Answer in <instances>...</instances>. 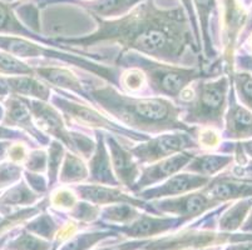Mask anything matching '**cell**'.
Listing matches in <instances>:
<instances>
[{
  "label": "cell",
  "instance_id": "obj_1",
  "mask_svg": "<svg viewBox=\"0 0 252 250\" xmlns=\"http://www.w3.org/2000/svg\"><path fill=\"white\" fill-rule=\"evenodd\" d=\"M186 15L187 13L181 6L163 8L150 0L134 5L121 17L112 19L95 17L98 20L95 33L62 41L82 47L111 41L155 60L178 64L187 48L192 47L193 31Z\"/></svg>",
  "mask_w": 252,
  "mask_h": 250
},
{
  "label": "cell",
  "instance_id": "obj_2",
  "mask_svg": "<svg viewBox=\"0 0 252 250\" xmlns=\"http://www.w3.org/2000/svg\"><path fill=\"white\" fill-rule=\"evenodd\" d=\"M89 100L125 125L146 134L189 132L194 128L181 120L180 108L164 98H137L119 93L113 85L92 88Z\"/></svg>",
  "mask_w": 252,
  "mask_h": 250
},
{
  "label": "cell",
  "instance_id": "obj_3",
  "mask_svg": "<svg viewBox=\"0 0 252 250\" xmlns=\"http://www.w3.org/2000/svg\"><path fill=\"white\" fill-rule=\"evenodd\" d=\"M231 84L230 77L221 75L214 80H201L192 89L189 88L191 96L187 98L186 113L181 120L202 128L222 129Z\"/></svg>",
  "mask_w": 252,
  "mask_h": 250
},
{
  "label": "cell",
  "instance_id": "obj_4",
  "mask_svg": "<svg viewBox=\"0 0 252 250\" xmlns=\"http://www.w3.org/2000/svg\"><path fill=\"white\" fill-rule=\"evenodd\" d=\"M139 61L142 72L146 75L148 84L152 90L157 94L176 99L182 95L183 91L191 85L192 83L200 79V70L194 68L171 65V64H158L147 60L144 56H136Z\"/></svg>",
  "mask_w": 252,
  "mask_h": 250
},
{
  "label": "cell",
  "instance_id": "obj_5",
  "mask_svg": "<svg viewBox=\"0 0 252 250\" xmlns=\"http://www.w3.org/2000/svg\"><path fill=\"white\" fill-rule=\"evenodd\" d=\"M197 146L198 144L193 133L177 130L176 133H164L148 138L129 150L139 164H152Z\"/></svg>",
  "mask_w": 252,
  "mask_h": 250
},
{
  "label": "cell",
  "instance_id": "obj_6",
  "mask_svg": "<svg viewBox=\"0 0 252 250\" xmlns=\"http://www.w3.org/2000/svg\"><path fill=\"white\" fill-rule=\"evenodd\" d=\"M52 102L61 110V113H63L64 116L73 123H77L83 127L94 128V129L109 130L113 134L122 135L125 138H132L134 140L141 139L142 141H144L148 139L146 135H138V133L128 132L126 128L117 125L114 121L109 120L107 116L99 113L88 103L74 102L67 96L59 95V94L52 96Z\"/></svg>",
  "mask_w": 252,
  "mask_h": 250
},
{
  "label": "cell",
  "instance_id": "obj_7",
  "mask_svg": "<svg viewBox=\"0 0 252 250\" xmlns=\"http://www.w3.org/2000/svg\"><path fill=\"white\" fill-rule=\"evenodd\" d=\"M151 206L156 214L180 218L183 222L189 223L217 208L219 204L212 200L202 188L201 190H194L183 195L152 200Z\"/></svg>",
  "mask_w": 252,
  "mask_h": 250
},
{
  "label": "cell",
  "instance_id": "obj_8",
  "mask_svg": "<svg viewBox=\"0 0 252 250\" xmlns=\"http://www.w3.org/2000/svg\"><path fill=\"white\" fill-rule=\"evenodd\" d=\"M222 8V43L224 59L232 65L235 50L242 38L249 13L241 0H221Z\"/></svg>",
  "mask_w": 252,
  "mask_h": 250
},
{
  "label": "cell",
  "instance_id": "obj_9",
  "mask_svg": "<svg viewBox=\"0 0 252 250\" xmlns=\"http://www.w3.org/2000/svg\"><path fill=\"white\" fill-rule=\"evenodd\" d=\"M22 99L31 110L33 120L35 121V125L39 127V130L54 137L63 145L68 146L72 153L77 154L74 141H73V133H70L65 127L61 111L43 100L25 99V98H22Z\"/></svg>",
  "mask_w": 252,
  "mask_h": 250
},
{
  "label": "cell",
  "instance_id": "obj_10",
  "mask_svg": "<svg viewBox=\"0 0 252 250\" xmlns=\"http://www.w3.org/2000/svg\"><path fill=\"white\" fill-rule=\"evenodd\" d=\"M183 224H186V222L180 218L159 215L155 213L152 214L142 213L134 222L118 228V231L130 239H151L176 230Z\"/></svg>",
  "mask_w": 252,
  "mask_h": 250
},
{
  "label": "cell",
  "instance_id": "obj_11",
  "mask_svg": "<svg viewBox=\"0 0 252 250\" xmlns=\"http://www.w3.org/2000/svg\"><path fill=\"white\" fill-rule=\"evenodd\" d=\"M193 155L194 153L187 150L166 158V159L158 160L152 164H148V167L141 170V175L134 184L132 192L139 193L147 188H152L159 183H163L164 180L185 169L186 165L191 162Z\"/></svg>",
  "mask_w": 252,
  "mask_h": 250
},
{
  "label": "cell",
  "instance_id": "obj_12",
  "mask_svg": "<svg viewBox=\"0 0 252 250\" xmlns=\"http://www.w3.org/2000/svg\"><path fill=\"white\" fill-rule=\"evenodd\" d=\"M78 198L83 199L84 201L94 204L98 206H108L113 204H132V205L138 206L139 209L151 210L152 213V206H147L142 199L136 198V195H129L126 192L119 189L118 187H111V185L103 184H82L75 185L73 188Z\"/></svg>",
  "mask_w": 252,
  "mask_h": 250
},
{
  "label": "cell",
  "instance_id": "obj_13",
  "mask_svg": "<svg viewBox=\"0 0 252 250\" xmlns=\"http://www.w3.org/2000/svg\"><path fill=\"white\" fill-rule=\"evenodd\" d=\"M211 179L206 176L197 175L193 173H177L173 176L164 180L161 185H155L152 188L139 192V196L147 200H157V199L172 198L202 189L210 183Z\"/></svg>",
  "mask_w": 252,
  "mask_h": 250
},
{
  "label": "cell",
  "instance_id": "obj_14",
  "mask_svg": "<svg viewBox=\"0 0 252 250\" xmlns=\"http://www.w3.org/2000/svg\"><path fill=\"white\" fill-rule=\"evenodd\" d=\"M205 192L219 205L238 199L252 198V178L246 175H220L211 179Z\"/></svg>",
  "mask_w": 252,
  "mask_h": 250
},
{
  "label": "cell",
  "instance_id": "obj_15",
  "mask_svg": "<svg viewBox=\"0 0 252 250\" xmlns=\"http://www.w3.org/2000/svg\"><path fill=\"white\" fill-rule=\"evenodd\" d=\"M224 138L228 140H249L252 139V113L238 102L231 84L228 104L223 120Z\"/></svg>",
  "mask_w": 252,
  "mask_h": 250
},
{
  "label": "cell",
  "instance_id": "obj_16",
  "mask_svg": "<svg viewBox=\"0 0 252 250\" xmlns=\"http://www.w3.org/2000/svg\"><path fill=\"white\" fill-rule=\"evenodd\" d=\"M107 146L111 157L112 169L119 185L122 184L127 189L133 190L134 184L141 175L139 163L130 150L119 144L114 138H107Z\"/></svg>",
  "mask_w": 252,
  "mask_h": 250
},
{
  "label": "cell",
  "instance_id": "obj_17",
  "mask_svg": "<svg viewBox=\"0 0 252 250\" xmlns=\"http://www.w3.org/2000/svg\"><path fill=\"white\" fill-rule=\"evenodd\" d=\"M3 125L6 128H20L42 143L45 141L43 133L36 128L35 123L33 121L31 110L20 96L10 95L4 102Z\"/></svg>",
  "mask_w": 252,
  "mask_h": 250
},
{
  "label": "cell",
  "instance_id": "obj_18",
  "mask_svg": "<svg viewBox=\"0 0 252 250\" xmlns=\"http://www.w3.org/2000/svg\"><path fill=\"white\" fill-rule=\"evenodd\" d=\"M97 135L98 140L95 144L94 151L89 158L88 180H91L93 184L118 187L119 183L114 175L113 169H112L111 157H109L108 146L105 143L104 137L100 135L99 133H97Z\"/></svg>",
  "mask_w": 252,
  "mask_h": 250
},
{
  "label": "cell",
  "instance_id": "obj_19",
  "mask_svg": "<svg viewBox=\"0 0 252 250\" xmlns=\"http://www.w3.org/2000/svg\"><path fill=\"white\" fill-rule=\"evenodd\" d=\"M197 23L200 28V35L202 36L203 48L207 58L216 55L212 41V19L217 15V0H192Z\"/></svg>",
  "mask_w": 252,
  "mask_h": 250
},
{
  "label": "cell",
  "instance_id": "obj_20",
  "mask_svg": "<svg viewBox=\"0 0 252 250\" xmlns=\"http://www.w3.org/2000/svg\"><path fill=\"white\" fill-rule=\"evenodd\" d=\"M235 160L232 153H223V154H200L193 155L191 162L186 165L185 170L197 175L206 176V178H215L221 171L228 168Z\"/></svg>",
  "mask_w": 252,
  "mask_h": 250
},
{
  "label": "cell",
  "instance_id": "obj_21",
  "mask_svg": "<svg viewBox=\"0 0 252 250\" xmlns=\"http://www.w3.org/2000/svg\"><path fill=\"white\" fill-rule=\"evenodd\" d=\"M1 82L5 84V88L9 89L13 95L29 96V98H36V100L47 102L50 96V89L47 84L39 82L34 78V75H20V77H8L3 78Z\"/></svg>",
  "mask_w": 252,
  "mask_h": 250
},
{
  "label": "cell",
  "instance_id": "obj_22",
  "mask_svg": "<svg viewBox=\"0 0 252 250\" xmlns=\"http://www.w3.org/2000/svg\"><path fill=\"white\" fill-rule=\"evenodd\" d=\"M35 73L49 84L57 85L62 89L72 90L73 93H77L82 95L83 99H87L86 86L81 82L79 78L69 69L63 68V66H42V68L35 69Z\"/></svg>",
  "mask_w": 252,
  "mask_h": 250
},
{
  "label": "cell",
  "instance_id": "obj_23",
  "mask_svg": "<svg viewBox=\"0 0 252 250\" xmlns=\"http://www.w3.org/2000/svg\"><path fill=\"white\" fill-rule=\"evenodd\" d=\"M252 209V198L238 199L232 205L226 206L220 217L219 231L222 233H238L246 222Z\"/></svg>",
  "mask_w": 252,
  "mask_h": 250
},
{
  "label": "cell",
  "instance_id": "obj_24",
  "mask_svg": "<svg viewBox=\"0 0 252 250\" xmlns=\"http://www.w3.org/2000/svg\"><path fill=\"white\" fill-rule=\"evenodd\" d=\"M38 193L34 192L29 184L24 180H22L18 184L13 185L6 193H4L3 196H0V212L1 210H8L15 206H27L33 205L36 200L40 199Z\"/></svg>",
  "mask_w": 252,
  "mask_h": 250
},
{
  "label": "cell",
  "instance_id": "obj_25",
  "mask_svg": "<svg viewBox=\"0 0 252 250\" xmlns=\"http://www.w3.org/2000/svg\"><path fill=\"white\" fill-rule=\"evenodd\" d=\"M0 35L35 39L33 31L25 27L17 17L13 6L4 0H0Z\"/></svg>",
  "mask_w": 252,
  "mask_h": 250
},
{
  "label": "cell",
  "instance_id": "obj_26",
  "mask_svg": "<svg viewBox=\"0 0 252 250\" xmlns=\"http://www.w3.org/2000/svg\"><path fill=\"white\" fill-rule=\"evenodd\" d=\"M88 165L74 153H65L58 179L62 184H77L88 180Z\"/></svg>",
  "mask_w": 252,
  "mask_h": 250
},
{
  "label": "cell",
  "instance_id": "obj_27",
  "mask_svg": "<svg viewBox=\"0 0 252 250\" xmlns=\"http://www.w3.org/2000/svg\"><path fill=\"white\" fill-rule=\"evenodd\" d=\"M142 214L138 206L132 204L122 203L113 204V205L105 206L104 209L100 210V217L107 223L117 224V225L125 226L130 224Z\"/></svg>",
  "mask_w": 252,
  "mask_h": 250
},
{
  "label": "cell",
  "instance_id": "obj_28",
  "mask_svg": "<svg viewBox=\"0 0 252 250\" xmlns=\"http://www.w3.org/2000/svg\"><path fill=\"white\" fill-rule=\"evenodd\" d=\"M108 238H117V233L111 230H102L74 234L72 238L63 243V247L59 250H91L98 243H102Z\"/></svg>",
  "mask_w": 252,
  "mask_h": 250
},
{
  "label": "cell",
  "instance_id": "obj_29",
  "mask_svg": "<svg viewBox=\"0 0 252 250\" xmlns=\"http://www.w3.org/2000/svg\"><path fill=\"white\" fill-rule=\"evenodd\" d=\"M24 228L43 239L53 242L58 235L61 225H58L56 220L47 213H39L35 217L32 218L31 222L25 224Z\"/></svg>",
  "mask_w": 252,
  "mask_h": 250
},
{
  "label": "cell",
  "instance_id": "obj_30",
  "mask_svg": "<svg viewBox=\"0 0 252 250\" xmlns=\"http://www.w3.org/2000/svg\"><path fill=\"white\" fill-rule=\"evenodd\" d=\"M5 250H54L52 242L38 237L27 229H23L17 237L10 239L5 245Z\"/></svg>",
  "mask_w": 252,
  "mask_h": 250
},
{
  "label": "cell",
  "instance_id": "obj_31",
  "mask_svg": "<svg viewBox=\"0 0 252 250\" xmlns=\"http://www.w3.org/2000/svg\"><path fill=\"white\" fill-rule=\"evenodd\" d=\"M236 98L252 113V72L238 70L231 75Z\"/></svg>",
  "mask_w": 252,
  "mask_h": 250
},
{
  "label": "cell",
  "instance_id": "obj_32",
  "mask_svg": "<svg viewBox=\"0 0 252 250\" xmlns=\"http://www.w3.org/2000/svg\"><path fill=\"white\" fill-rule=\"evenodd\" d=\"M0 75L20 77V75H35V70L28 64L23 63L20 58L0 50Z\"/></svg>",
  "mask_w": 252,
  "mask_h": 250
},
{
  "label": "cell",
  "instance_id": "obj_33",
  "mask_svg": "<svg viewBox=\"0 0 252 250\" xmlns=\"http://www.w3.org/2000/svg\"><path fill=\"white\" fill-rule=\"evenodd\" d=\"M42 210L40 206H33V208H23L19 212L15 213H3L0 214V235H3L6 231L11 230L14 226L24 223L28 219H32L39 214Z\"/></svg>",
  "mask_w": 252,
  "mask_h": 250
},
{
  "label": "cell",
  "instance_id": "obj_34",
  "mask_svg": "<svg viewBox=\"0 0 252 250\" xmlns=\"http://www.w3.org/2000/svg\"><path fill=\"white\" fill-rule=\"evenodd\" d=\"M65 150H64L63 144L61 141L53 140L49 144V151H48V179H49V185L54 184L57 179H58L59 170H61L62 163H63Z\"/></svg>",
  "mask_w": 252,
  "mask_h": 250
},
{
  "label": "cell",
  "instance_id": "obj_35",
  "mask_svg": "<svg viewBox=\"0 0 252 250\" xmlns=\"http://www.w3.org/2000/svg\"><path fill=\"white\" fill-rule=\"evenodd\" d=\"M69 217L77 220L78 223H92L100 217V206L94 204L88 203V201H82L73 206L68 212Z\"/></svg>",
  "mask_w": 252,
  "mask_h": 250
},
{
  "label": "cell",
  "instance_id": "obj_36",
  "mask_svg": "<svg viewBox=\"0 0 252 250\" xmlns=\"http://www.w3.org/2000/svg\"><path fill=\"white\" fill-rule=\"evenodd\" d=\"M77 194L73 189H68V188H59L58 190L53 193L52 196L49 199L50 205L57 208L59 210H67L69 212L73 206L77 204Z\"/></svg>",
  "mask_w": 252,
  "mask_h": 250
},
{
  "label": "cell",
  "instance_id": "obj_37",
  "mask_svg": "<svg viewBox=\"0 0 252 250\" xmlns=\"http://www.w3.org/2000/svg\"><path fill=\"white\" fill-rule=\"evenodd\" d=\"M146 82H147L146 75L138 68L128 69L127 72L123 73L122 79H121L123 88L129 91V93H137V91L141 90L144 84H146Z\"/></svg>",
  "mask_w": 252,
  "mask_h": 250
},
{
  "label": "cell",
  "instance_id": "obj_38",
  "mask_svg": "<svg viewBox=\"0 0 252 250\" xmlns=\"http://www.w3.org/2000/svg\"><path fill=\"white\" fill-rule=\"evenodd\" d=\"M20 176H22V167L19 164L13 162L0 163V189L19 182Z\"/></svg>",
  "mask_w": 252,
  "mask_h": 250
},
{
  "label": "cell",
  "instance_id": "obj_39",
  "mask_svg": "<svg viewBox=\"0 0 252 250\" xmlns=\"http://www.w3.org/2000/svg\"><path fill=\"white\" fill-rule=\"evenodd\" d=\"M47 163H48V154L44 150H34L29 153L27 159H25L24 165L25 168L28 169L31 173H44L47 169Z\"/></svg>",
  "mask_w": 252,
  "mask_h": 250
},
{
  "label": "cell",
  "instance_id": "obj_40",
  "mask_svg": "<svg viewBox=\"0 0 252 250\" xmlns=\"http://www.w3.org/2000/svg\"><path fill=\"white\" fill-rule=\"evenodd\" d=\"M198 146L207 150H214L221 144V135L219 130L212 129V128H203L198 133Z\"/></svg>",
  "mask_w": 252,
  "mask_h": 250
},
{
  "label": "cell",
  "instance_id": "obj_41",
  "mask_svg": "<svg viewBox=\"0 0 252 250\" xmlns=\"http://www.w3.org/2000/svg\"><path fill=\"white\" fill-rule=\"evenodd\" d=\"M182 3L183 9L187 13V17H189V24H191V29L193 31V35L196 38L197 44H201V35H200V28H198V23H197L196 13H194L193 4H192V0H180Z\"/></svg>",
  "mask_w": 252,
  "mask_h": 250
},
{
  "label": "cell",
  "instance_id": "obj_42",
  "mask_svg": "<svg viewBox=\"0 0 252 250\" xmlns=\"http://www.w3.org/2000/svg\"><path fill=\"white\" fill-rule=\"evenodd\" d=\"M6 154H8L9 162L17 163V164H20V163L24 164L25 159H27V157H28L27 149H25L24 144L22 143H17V144H13V145H9Z\"/></svg>",
  "mask_w": 252,
  "mask_h": 250
},
{
  "label": "cell",
  "instance_id": "obj_43",
  "mask_svg": "<svg viewBox=\"0 0 252 250\" xmlns=\"http://www.w3.org/2000/svg\"><path fill=\"white\" fill-rule=\"evenodd\" d=\"M233 155H235V157L242 155L245 160V164H246L249 160H252V139L237 141V143L233 145Z\"/></svg>",
  "mask_w": 252,
  "mask_h": 250
},
{
  "label": "cell",
  "instance_id": "obj_44",
  "mask_svg": "<svg viewBox=\"0 0 252 250\" xmlns=\"http://www.w3.org/2000/svg\"><path fill=\"white\" fill-rule=\"evenodd\" d=\"M27 179H28L29 187H31L34 192L38 193L39 195H42L43 193H45V190H47V182H45V179L43 178V175L28 171V173H27Z\"/></svg>",
  "mask_w": 252,
  "mask_h": 250
},
{
  "label": "cell",
  "instance_id": "obj_45",
  "mask_svg": "<svg viewBox=\"0 0 252 250\" xmlns=\"http://www.w3.org/2000/svg\"><path fill=\"white\" fill-rule=\"evenodd\" d=\"M20 138L22 137H20L19 132L0 125V140H14V139H20Z\"/></svg>",
  "mask_w": 252,
  "mask_h": 250
},
{
  "label": "cell",
  "instance_id": "obj_46",
  "mask_svg": "<svg viewBox=\"0 0 252 250\" xmlns=\"http://www.w3.org/2000/svg\"><path fill=\"white\" fill-rule=\"evenodd\" d=\"M223 250H252V240L227 244V247L224 248Z\"/></svg>",
  "mask_w": 252,
  "mask_h": 250
},
{
  "label": "cell",
  "instance_id": "obj_47",
  "mask_svg": "<svg viewBox=\"0 0 252 250\" xmlns=\"http://www.w3.org/2000/svg\"><path fill=\"white\" fill-rule=\"evenodd\" d=\"M241 231L242 233H252V209H251V212H250V214H249V217H247L245 224L242 225Z\"/></svg>",
  "mask_w": 252,
  "mask_h": 250
},
{
  "label": "cell",
  "instance_id": "obj_48",
  "mask_svg": "<svg viewBox=\"0 0 252 250\" xmlns=\"http://www.w3.org/2000/svg\"><path fill=\"white\" fill-rule=\"evenodd\" d=\"M242 168L238 171V175L240 174H252V160H249L245 165H241Z\"/></svg>",
  "mask_w": 252,
  "mask_h": 250
},
{
  "label": "cell",
  "instance_id": "obj_49",
  "mask_svg": "<svg viewBox=\"0 0 252 250\" xmlns=\"http://www.w3.org/2000/svg\"><path fill=\"white\" fill-rule=\"evenodd\" d=\"M242 3H244L245 6H252V0H241Z\"/></svg>",
  "mask_w": 252,
  "mask_h": 250
},
{
  "label": "cell",
  "instance_id": "obj_50",
  "mask_svg": "<svg viewBox=\"0 0 252 250\" xmlns=\"http://www.w3.org/2000/svg\"><path fill=\"white\" fill-rule=\"evenodd\" d=\"M250 39H251V44H252V34H251V35H250Z\"/></svg>",
  "mask_w": 252,
  "mask_h": 250
},
{
  "label": "cell",
  "instance_id": "obj_51",
  "mask_svg": "<svg viewBox=\"0 0 252 250\" xmlns=\"http://www.w3.org/2000/svg\"><path fill=\"white\" fill-rule=\"evenodd\" d=\"M245 70H250V72H252V69H245Z\"/></svg>",
  "mask_w": 252,
  "mask_h": 250
},
{
  "label": "cell",
  "instance_id": "obj_52",
  "mask_svg": "<svg viewBox=\"0 0 252 250\" xmlns=\"http://www.w3.org/2000/svg\"><path fill=\"white\" fill-rule=\"evenodd\" d=\"M4 1H13V0H4Z\"/></svg>",
  "mask_w": 252,
  "mask_h": 250
},
{
  "label": "cell",
  "instance_id": "obj_53",
  "mask_svg": "<svg viewBox=\"0 0 252 250\" xmlns=\"http://www.w3.org/2000/svg\"><path fill=\"white\" fill-rule=\"evenodd\" d=\"M87 1H92V0H87Z\"/></svg>",
  "mask_w": 252,
  "mask_h": 250
}]
</instances>
